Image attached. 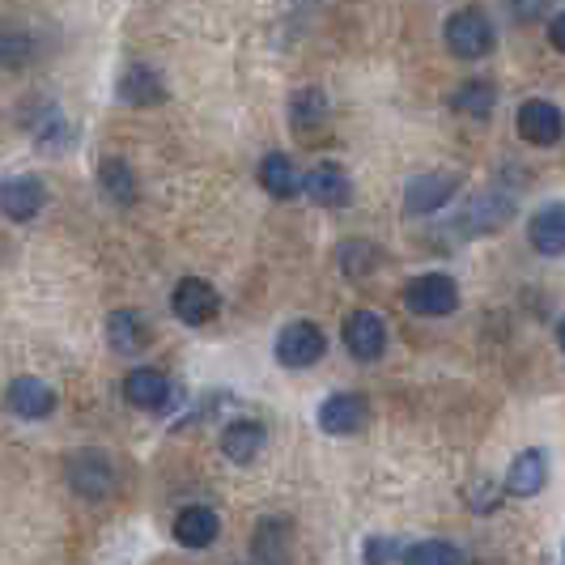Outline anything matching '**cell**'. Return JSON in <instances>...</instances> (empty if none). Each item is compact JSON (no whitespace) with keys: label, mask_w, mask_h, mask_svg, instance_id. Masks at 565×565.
<instances>
[{"label":"cell","mask_w":565,"mask_h":565,"mask_svg":"<svg viewBox=\"0 0 565 565\" xmlns=\"http://www.w3.org/2000/svg\"><path fill=\"white\" fill-rule=\"evenodd\" d=\"M404 302H408V311L438 319V315H451L459 307V285L447 273H425V277H413L404 285Z\"/></svg>","instance_id":"1"},{"label":"cell","mask_w":565,"mask_h":565,"mask_svg":"<svg viewBox=\"0 0 565 565\" xmlns=\"http://www.w3.org/2000/svg\"><path fill=\"white\" fill-rule=\"evenodd\" d=\"M323 353H328V337L315 323H307V319L285 323L281 337H277V362L289 370L315 366V362H323Z\"/></svg>","instance_id":"2"},{"label":"cell","mask_w":565,"mask_h":565,"mask_svg":"<svg viewBox=\"0 0 565 565\" xmlns=\"http://www.w3.org/2000/svg\"><path fill=\"white\" fill-rule=\"evenodd\" d=\"M447 47H451V56H459V60L489 56V52H493V26H489V18L477 13V9L451 13V22H447Z\"/></svg>","instance_id":"3"},{"label":"cell","mask_w":565,"mask_h":565,"mask_svg":"<svg viewBox=\"0 0 565 565\" xmlns=\"http://www.w3.org/2000/svg\"><path fill=\"white\" fill-rule=\"evenodd\" d=\"M370 425V404L358 392H337L319 404V429L323 434H340V438H353Z\"/></svg>","instance_id":"4"},{"label":"cell","mask_w":565,"mask_h":565,"mask_svg":"<svg viewBox=\"0 0 565 565\" xmlns=\"http://www.w3.org/2000/svg\"><path fill=\"white\" fill-rule=\"evenodd\" d=\"M170 307H174V315H179L188 328H204V323H213V319H217L222 298H217V289H213L209 281H200V277H183V281L174 285Z\"/></svg>","instance_id":"5"},{"label":"cell","mask_w":565,"mask_h":565,"mask_svg":"<svg viewBox=\"0 0 565 565\" xmlns=\"http://www.w3.org/2000/svg\"><path fill=\"white\" fill-rule=\"evenodd\" d=\"M514 124H519V137L527 145H540V149H548V145H557L565 137L562 107H553L544 98H527L514 115Z\"/></svg>","instance_id":"6"},{"label":"cell","mask_w":565,"mask_h":565,"mask_svg":"<svg viewBox=\"0 0 565 565\" xmlns=\"http://www.w3.org/2000/svg\"><path fill=\"white\" fill-rule=\"evenodd\" d=\"M514 217V196L507 192H481V196L468 200V209L455 217L459 234H493Z\"/></svg>","instance_id":"7"},{"label":"cell","mask_w":565,"mask_h":565,"mask_svg":"<svg viewBox=\"0 0 565 565\" xmlns=\"http://www.w3.org/2000/svg\"><path fill=\"white\" fill-rule=\"evenodd\" d=\"M344 349L358 362H379L387 353V323L379 311H353L344 319Z\"/></svg>","instance_id":"8"},{"label":"cell","mask_w":565,"mask_h":565,"mask_svg":"<svg viewBox=\"0 0 565 565\" xmlns=\"http://www.w3.org/2000/svg\"><path fill=\"white\" fill-rule=\"evenodd\" d=\"M68 484H73L82 498H89V502L111 498V489H115L111 459L98 451H77L73 459H68Z\"/></svg>","instance_id":"9"},{"label":"cell","mask_w":565,"mask_h":565,"mask_svg":"<svg viewBox=\"0 0 565 565\" xmlns=\"http://www.w3.org/2000/svg\"><path fill=\"white\" fill-rule=\"evenodd\" d=\"M43 200H47V188L34 174H13V179L0 183V213L9 222H30L43 209Z\"/></svg>","instance_id":"10"},{"label":"cell","mask_w":565,"mask_h":565,"mask_svg":"<svg viewBox=\"0 0 565 565\" xmlns=\"http://www.w3.org/2000/svg\"><path fill=\"white\" fill-rule=\"evenodd\" d=\"M9 408L22 417V422H43V417H52L56 413V392L43 383V379H34V374H22V379H13L9 383Z\"/></svg>","instance_id":"11"},{"label":"cell","mask_w":565,"mask_h":565,"mask_svg":"<svg viewBox=\"0 0 565 565\" xmlns=\"http://www.w3.org/2000/svg\"><path fill=\"white\" fill-rule=\"evenodd\" d=\"M455 192H459V179H455V174H417V179L404 188V213H413V217L438 213Z\"/></svg>","instance_id":"12"},{"label":"cell","mask_w":565,"mask_h":565,"mask_svg":"<svg viewBox=\"0 0 565 565\" xmlns=\"http://www.w3.org/2000/svg\"><path fill=\"white\" fill-rule=\"evenodd\" d=\"M302 192L315 200V204H323V209H344L349 200H353V183H349V174L332 162H323V167H315L307 179H302Z\"/></svg>","instance_id":"13"},{"label":"cell","mask_w":565,"mask_h":565,"mask_svg":"<svg viewBox=\"0 0 565 565\" xmlns=\"http://www.w3.org/2000/svg\"><path fill=\"white\" fill-rule=\"evenodd\" d=\"M222 532V519H217V510L209 507H188L174 514V540L183 544V548H209L213 540Z\"/></svg>","instance_id":"14"},{"label":"cell","mask_w":565,"mask_h":565,"mask_svg":"<svg viewBox=\"0 0 565 565\" xmlns=\"http://www.w3.org/2000/svg\"><path fill=\"white\" fill-rule=\"evenodd\" d=\"M548 481V455L544 451H519L507 472V493L510 498H536Z\"/></svg>","instance_id":"15"},{"label":"cell","mask_w":565,"mask_h":565,"mask_svg":"<svg viewBox=\"0 0 565 565\" xmlns=\"http://www.w3.org/2000/svg\"><path fill=\"white\" fill-rule=\"evenodd\" d=\"M527 238H532V247L540 255H565V200H553V204L536 209Z\"/></svg>","instance_id":"16"},{"label":"cell","mask_w":565,"mask_h":565,"mask_svg":"<svg viewBox=\"0 0 565 565\" xmlns=\"http://www.w3.org/2000/svg\"><path fill=\"white\" fill-rule=\"evenodd\" d=\"M289 544H294L289 519H259L252 536V557L259 565H285L289 562Z\"/></svg>","instance_id":"17"},{"label":"cell","mask_w":565,"mask_h":565,"mask_svg":"<svg viewBox=\"0 0 565 565\" xmlns=\"http://www.w3.org/2000/svg\"><path fill=\"white\" fill-rule=\"evenodd\" d=\"M167 98V82L149 68V64H132L124 68L119 77V103H132V107H158Z\"/></svg>","instance_id":"18"},{"label":"cell","mask_w":565,"mask_h":565,"mask_svg":"<svg viewBox=\"0 0 565 565\" xmlns=\"http://www.w3.org/2000/svg\"><path fill=\"white\" fill-rule=\"evenodd\" d=\"M124 396H128V404L132 408H167V399H170V379L162 374V370H132L128 379H124Z\"/></svg>","instance_id":"19"},{"label":"cell","mask_w":565,"mask_h":565,"mask_svg":"<svg viewBox=\"0 0 565 565\" xmlns=\"http://www.w3.org/2000/svg\"><path fill=\"white\" fill-rule=\"evenodd\" d=\"M107 340H111V349L119 358H137V353H145V344H149V328H145V319L137 311H111V319H107Z\"/></svg>","instance_id":"20"},{"label":"cell","mask_w":565,"mask_h":565,"mask_svg":"<svg viewBox=\"0 0 565 565\" xmlns=\"http://www.w3.org/2000/svg\"><path fill=\"white\" fill-rule=\"evenodd\" d=\"M264 443H268V429L259 422H230L222 434V451L234 463H252L255 455L264 451Z\"/></svg>","instance_id":"21"},{"label":"cell","mask_w":565,"mask_h":565,"mask_svg":"<svg viewBox=\"0 0 565 565\" xmlns=\"http://www.w3.org/2000/svg\"><path fill=\"white\" fill-rule=\"evenodd\" d=\"M259 188L273 200H294L298 188H302V174L294 170V162H289L285 153H268V158L259 162Z\"/></svg>","instance_id":"22"},{"label":"cell","mask_w":565,"mask_h":565,"mask_svg":"<svg viewBox=\"0 0 565 565\" xmlns=\"http://www.w3.org/2000/svg\"><path fill=\"white\" fill-rule=\"evenodd\" d=\"M98 183H103V192L119 204H132L137 200V174L128 162H119V158H103L98 162Z\"/></svg>","instance_id":"23"},{"label":"cell","mask_w":565,"mask_h":565,"mask_svg":"<svg viewBox=\"0 0 565 565\" xmlns=\"http://www.w3.org/2000/svg\"><path fill=\"white\" fill-rule=\"evenodd\" d=\"M289 119H294V128H298V132H311V128H319V124L328 119V98H323L315 85L298 89V94H294V103H289Z\"/></svg>","instance_id":"24"},{"label":"cell","mask_w":565,"mask_h":565,"mask_svg":"<svg viewBox=\"0 0 565 565\" xmlns=\"http://www.w3.org/2000/svg\"><path fill=\"white\" fill-rule=\"evenodd\" d=\"M493 103H498V89L489 82H468L455 89L451 107L459 115H472V119H484V115L493 111Z\"/></svg>","instance_id":"25"},{"label":"cell","mask_w":565,"mask_h":565,"mask_svg":"<svg viewBox=\"0 0 565 565\" xmlns=\"http://www.w3.org/2000/svg\"><path fill=\"white\" fill-rule=\"evenodd\" d=\"M404 565H463L459 557V548L447 544V540H422V544H413V548H404Z\"/></svg>","instance_id":"26"},{"label":"cell","mask_w":565,"mask_h":565,"mask_svg":"<svg viewBox=\"0 0 565 565\" xmlns=\"http://www.w3.org/2000/svg\"><path fill=\"white\" fill-rule=\"evenodd\" d=\"M337 264L349 277H366V273L379 268V247H370V243H340Z\"/></svg>","instance_id":"27"},{"label":"cell","mask_w":565,"mask_h":565,"mask_svg":"<svg viewBox=\"0 0 565 565\" xmlns=\"http://www.w3.org/2000/svg\"><path fill=\"white\" fill-rule=\"evenodd\" d=\"M34 60V39L30 34H18V30H4L0 34V64L4 68H22Z\"/></svg>","instance_id":"28"},{"label":"cell","mask_w":565,"mask_h":565,"mask_svg":"<svg viewBox=\"0 0 565 565\" xmlns=\"http://www.w3.org/2000/svg\"><path fill=\"white\" fill-rule=\"evenodd\" d=\"M34 137L47 145V149H56V145H68V119L56 111H47L39 124H34Z\"/></svg>","instance_id":"29"},{"label":"cell","mask_w":565,"mask_h":565,"mask_svg":"<svg viewBox=\"0 0 565 565\" xmlns=\"http://www.w3.org/2000/svg\"><path fill=\"white\" fill-rule=\"evenodd\" d=\"M366 565H392L396 557H404V548H399V540L392 536H379V540H366Z\"/></svg>","instance_id":"30"},{"label":"cell","mask_w":565,"mask_h":565,"mask_svg":"<svg viewBox=\"0 0 565 565\" xmlns=\"http://www.w3.org/2000/svg\"><path fill=\"white\" fill-rule=\"evenodd\" d=\"M548 43L565 56V13H557V18L548 22Z\"/></svg>","instance_id":"31"},{"label":"cell","mask_w":565,"mask_h":565,"mask_svg":"<svg viewBox=\"0 0 565 565\" xmlns=\"http://www.w3.org/2000/svg\"><path fill=\"white\" fill-rule=\"evenodd\" d=\"M557 344H562V349H565V319H562V323H557Z\"/></svg>","instance_id":"32"},{"label":"cell","mask_w":565,"mask_h":565,"mask_svg":"<svg viewBox=\"0 0 565 565\" xmlns=\"http://www.w3.org/2000/svg\"><path fill=\"white\" fill-rule=\"evenodd\" d=\"M562 565H565V553H562Z\"/></svg>","instance_id":"33"}]
</instances>
